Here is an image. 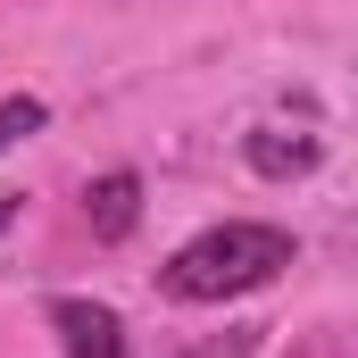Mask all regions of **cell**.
Returning <instances> with one entry per match:
<instances>
[{
  "mask_svg": "<svg viewBox=\"0 0 358 358\" xmlns=\"http://www.w3.org/2000/svg\"><path fill=\"white\" fill-rule=\"evenodd\" d=\"M283 267H292V234H283V225H250V217H234V225L192 234L176 259L159 267V292H167V300H234V292L275 283Z\"/></svg>",
  "mask_w": 358,
  "mask_h": 358,
  "instance_id": "6da1fadb",
  "label": "cell"
},
{
  "mask_svg": "<svg viewBox=\"0 0 358 358\" xmlns=\"http://www.w3.org/2000/svg\"><path fill=\"white\" fill-rule=\"evenodd\" d=\"M50 325H59L67 358H134L125 350V317L100 308V300H50Z\"/></svg>",
  "mask_w": 358,
  "mask_h": 358,
  "instance_id": "7a4b0ae2",
  "label": "cell"
},
{
  "mask_svg": "<svg viewBox=\"0 0 358 358\" xmlns=\"http://www.w3.org/2000/svg\"><path fill=\"white\" fill-rule=\"evenodd\" d=\"M84 217H92V234H100V242H125V234L142 225V176H134V167L100 176V183L84 192Z\"/></svg>",
  "mask_w": 358,
  "mask_h": 358,
  "instance_id": "3957f363",
  "label": "cell"
},
{
  "mask_svg": "<svg viewBox=\"0 0 358 358\" xmlns=\"http://www.w3.org/2000/svg\"><path fill=\"white\" fill-rule=\"evenodd\" d=\"M242 150H250V167H259L267 183H292V176L317 167V134H283V125H259Z\"/></svg>",
  "mask_w": 358,
  "mask_h": 358,
  "instance_id": "277c9868",
  "label": "cell"
},
{
  "mask_svg": "<svg viewBox=\"0 0 358 358\" xmlns=\"http://www.w3.org/2000/svg\"><path fill=\"white\" fill-rule=\"evenodd\" d=\"M42 117H50V108H42L34 92H8V100H0V150H17L25 134H42Z\"/></svg>",
  "mask_w": 358,
  "mask_h": 358,
  "instance_id": "5b68a950",
  "label": "cell"
},
{
  "mask_svg": "<svg viewBox=\"0 0 358 358\" xmlns=\"http://www.w3.org/2000/svg\"><path fill=\"white\" fill-rule=\"evenodd\" d=\"M8 225H17V192H0V234H8Z\"/></svg>",
  "mask_w": 358,
  "mask_h": 358,
  "instance_id": "8992f818",
  "label": "cell"
}]
</instances>
